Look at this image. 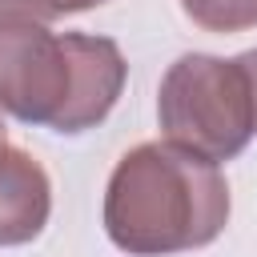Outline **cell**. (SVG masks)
<instances>
[{
    "label": "cell",
    "instance_id": "6da1fadb",
    "mask_svg": "<svg viewBox=\"0 0 257 257\" xmlns=\"http://www.w3.org/2000/svg\"><path fill=\"white\" fill-rule=\"evenodd\" d=\"M128 64L108 36L48 32V24L0 12V108L24 124L76 137L120 100Z\"/></svg>",
    "mask_w": 257,
    "mask_h": 257
},
{
    "label": "cell",
    "instance_id": "7a4b0ae2",
    "mask_svg": "<svg viewBox=\"0 0 257 257\" xmlns=\"http://www.w3.org/2000/svg\"><path fill=\"white\" fill-rule=\"evenodd\" d=\"M229 225L221 169L169 141L128 149L104 189V233L128 257H165L213 245Z\"/></svg>",
    "mask_w": 257,
    "mask_h": 257
},
{
    "label": "cell",
    "instance_id": "3957f363",
    "mask_svg": "<svg viewBox=\"0 0 257 257\" xmlns=\"http://www.w3.org/2000/svg\"><path fill=\"white\" fill-rule=\"evenodd\" d=\"M157 120L169 145L213 165L233 161L253 137V96L245 68L209 52L177 56L161 76Z\"/></svg>",
    "mask_w": 257,
    "mask_h": 257
},
{
    "label": "cell",
    "instance_id": "277c9868",
    "mask_svg": "<svg viewBox=\"0 0 257 257\" xmlns=\"http://www.w3.org/2000/svg\"><path fill=\"white\" fill-rule=\"evenodd\" d=\"M52 213V181L36 157L0 145V245H28Z\"/></svg>",
    "mask_w": 257,
    "mask_h": 257
},
{
    "label": "cell",
    "instance_id": "5b68a950",
    "mask_svg": "<svg viewBox=\"0 0 257 257\" xmlns=\"http://www.w3.org/2000/svg\"><path fill=\"white\" fill-rule=\"evenodd\" d=\"M181 12L205 32H245L257 28V0H181Z\"/></svg>",
    "mask_w": 257,
    "mask_h": 257
},
{
    "label": "cell",
    "instance_id": "8992f818",
    "mask_svg": "<svg viewBox=\"0 0 257 257\" xmlns=\"http://www.w3.org/2000/svg\"><path fill=\"white\" fill-rule=\"evenodd\" d=\"M108 0H0L4 12H16V16H28V20H60V16H72V12H88V8H100Z\"/></svg>",
    "mask_w": 257,
    "mask_h": 257
},
{
    "label": "cell",
    "instance_id": "52a82bcc",
    "mask_svg": "<svg viewBox=\"0 0 257 257\" xmlns=\"http://www.w3.org/2000/svg\"><path fill=\"white\" fill-rule=\"evenodd\" d=\"M237 64L245 68V80H249V96H253V133H257V48L241 52Z\"/></svg>",
    "mask_w": 257,
    "mask_h": 257
},
{
    "label": "cell",
    "instance_id": "ba28073f",
    "mask_svg": "<svg viewBox=\"0 0 257 257\" xmlns=\"http://www.w3.org/2000/svg\"><path fill=\"white\" fill-rule=\"evenodd\" d=\"M0 145H8V137H4V116H0Z\"/></svg>",
    "mask_w": 257,
    "mask_h": 257
},
{
    "label": "cell",
    "instance_id": "9c48e42d",
    "mask_svg": "<svg viewBox=\"0 0 257 257\" xmlns=\"http://www.w3.org/2000/svg\"><path fill=\"white\" fill-rule=\"evenodd\" d=\"M0 12H4V8H0Z\"/></svg>",
    "mask_w": 257,
    "mask_h": 257
}]
</instances>
